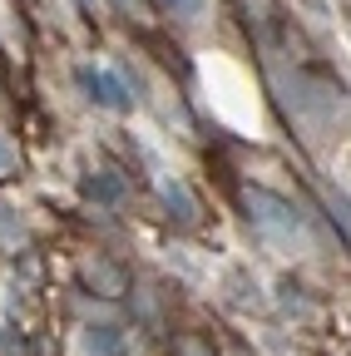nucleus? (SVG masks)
Segmentation results:
<instances>
[{
	"label": "nucleus",
	"mask_w": 351,
	"mask_h": 356,
	"mask_svg": "<svg viewBox=\"0 0 351 356\" xmlns=\"http://www.w3.org/2000/svg\"><path fill=\"white\" fill-rule=\"evenodd\" d=\"M6 163H10V154H6V149H0V168H6Z\"/></svg>",
	"instance_id": "obj_1"
},
{
	"label": "nucleus",
	"mask_w": 351,
	"mask_h": 356,
	"mask_svg": "<svg viewBox=\"0 0 351 356\" xmlns=\"http://www.w3.org/2000/svg\"><path fill=\"white\" fill-rule=\"evenodd\" d=\"M173 6H198V0H173Z\"/></svg>",
	"instance_id": "obj_2"
}]
</instances>
